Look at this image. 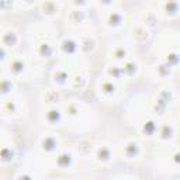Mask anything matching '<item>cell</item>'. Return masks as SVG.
I'll return each instance as SVG.
<instances>
[{
  "label": "cell",
  "mask_w": 180,
  "mask_h": 180,
  "mask_svg": "<svg viewBox=\"0 0 180 180\" xmlns=\"http://www.w3.org/2000/svg\"><path fill=\"white\" fill-rule=\"evenodd\" d=\"M108 21H110L111 25H113V24H114V25H118V24L121 23V14H118V13H113V14L110 16V20H108Z\"/></svg>",
  "instance_id": "cell-1"
}]
</instances>
